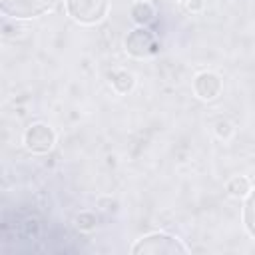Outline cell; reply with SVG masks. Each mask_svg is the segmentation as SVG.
<instances>
[{
  "instance_id": "cell-7",
  "label": "cell",
  "mask_w": 255,
  "mask_h": 255,
  "mask_svg": "<svg viewBox=\"0 0 255 255\" xmlns=\"http://www.w3.org/2000/svg\"><path fill=\"white\" fill-rule=\"evenodd\" d=\"M243 221H245V227H247L249 235L255 239V191H251V195H249L247 201H245V207H243Z\"/></svg>"
},
{
  "instance_id": "cell-10",
  "label": "cell",
  "mask_w": 255,
  "mask_h": 255,
  "mask_svg": "<svg viewBox=\"0 0 255 255\" xmlns=\"http://www.w3.org/2000/svg\"><path fill=\"white\" fill-rule=\"evenodd\" d=\"M187 8L189 10H199L201 8V0H189L187 2Z\"/></svg>"
},
{
  "instance_id": "cell-5",
  "label": "cell",
  "mask_w": 255,
  "mask_h": 255,
  "mask_svg": "<svg viewBox=\"0 0 255 255\" xmlns=\"http://www.w3.org/2000/svg\"><path fill=\"white\" fill-rule=\"evenodd\" d=\"M126 50L135 58H147L157 50L155 36L145 28H137L126 38Z\"/></svg>"
},
{
  "instance_id": "cell-4",
  "label": "cell",
  "mask_w": 255,
  "mask_h": 255,
  "mask_svg": "<svg viewBox=\"0 0 255 255\" xmlns=\"http://www.w3.org/2000/svg\"><path fill=\"white\" fill-rule=\"evenodd\" d=\"M24 143L30 151L34 153H46L54 147L56 143V133L50 126L46 124H34L26 129L24 133Z\"/></svg>"
},
{
  "instance_id": "cell-3",
  "label": "cell",
  "mask_w": 255,
  "mask_h": 255,
  "mask_svg": "<svg viewBox=\"0 0 255 255\" xmlns=\"http://www.w3.org/2000/svg\"><path fill=\"white\" fill-rule=\"evenodd\" d=\"M58 0H0L2 12L12 18H34L50 10Z\"/></svg>"
},
{
  "instance_id": "cell-1",
  "label": "cell",
  "mask_w": 255,
  "mask_h": 255,
  "mask_svg": "<svg viewBox=\"0 0 255 255\" xmlns=\"http://www.w3.org/2000/svg\"><path fill=\"white\" fill-rule=\"evenodd\" d=\"M131 251L133 253H151V255H157V253L173 255V253H187V247L177 237H171L165 233H153V235L139 239L131 247Z\"/></svg>"
},
{
  "instance_id": "cell-6",
  "label": "cell",
  "mask_w": 255,
  "mask_h": 255,
  "mask_svg": "<svg viewBox=\"0 0 255 255\" xmlns=\"http://www.w3.org/2000/svg\"><path fill=\"white\" fill-rule=\"evenodd\" d=\"M195 94L203 100H213L219 92H221V80L211 74V72H201L197 78H195Z\"/></svg>"
},
{
  "instance_id": "cell-2",
  "label": "cell",
  "mask_w": 255,
  "mask_h": 255,
  "mask_svg": "<svg viewBox=\"0 0 255 255\" xmlns=\"http://www.w3.org/2000/svg\"><path fill=\"white\" fill-rule=\"evenodd\" d=\"M68 14L80 24H96L108 14V0H66Z\"/></svg>"
},
{
  "instance_id": "cell-11",
  "label": "cell",
  "mask_w": 255,
  "mask_h": 255,
  "mask_svg": "<svg viewBox=\"0 0 255 255\" xmlns=\"http://www.w3.org/2000/svg\"><path fill=\"white\" fill-rule=\"evenodd\" d=\"M181 2H189V0H181Z\"/></svg>"
},
{
  "instance_id": "cell-9",
  "label": "cell",
  "mask_w": 255,
  "mask_h": 255,
  "mask_svg": "<svg viewBox=\"0 0 255 255\" xmlns=\"http://www.w3.org/2000/svg\"><path fill=\"white\" fill-rule=\"evenodd\" d=\"M227 191L233 195V197H241L249 191V181L245 177H233L229 183H227Z\"/></svg>"
},
{
  "instance_id": "cell-8",
  "label": "cell",
  "mask_w": 255,
  "mask_h": 255,
  "mask_svg": "<svg viewBox=\"0 0 255 255\" xmlns=\"http://www.w3.org/2000/svg\"><path fill=\"white\" fill-rule=\"evenodd\" d=\"M131 16L137 24H147L153 20L155 12H153V6L147 4V2H137L133 8H131Z\"/></svg>"
}]
</instances>
